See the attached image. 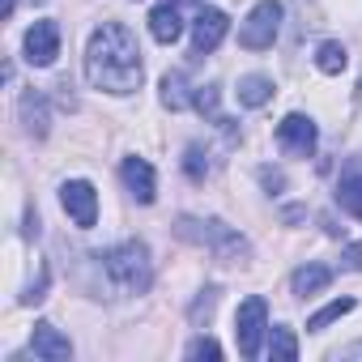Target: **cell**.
<instances>
[{
	"instance_id": "obj_14",
	"label": "cell",
	"mask_w": 362,
	"mask_h": 362,
	"mask_svg": "<svg viewBox=\"0 0 362 362\" xmlns=\"http://www.w3.org/2000/svg\"><path fill=\"white\" fill-rule=\"evenodd\" d=\"M269 98H273V81L269 77H260V73L239 77V103L243 107H264Z\"/></svg>"
},
{
	"instance_id": "obj_15",
	"label": "cell",
	"mask_w": 362,
	"mask_h": 362,
	"mask_svg": "<svg viewBox=\"0 0 362 362\" xmlns=\"http://www.w3.org/2000/svg\"><path fill=\"white\" fill-rule=\"evenodd\" d=\"M328 281H332V269H328V264H303V269L294 273V294H303V298H307V294H320Z\"/></svg>"
},
{
	"instance_id": "obj_10",
	"label": "cell",
	"mask_w": 362,
	"mask_h": 362,
	"mask_svg": "<svg viewBox=\"0 0 362 362\" xmlns=\"http://www.w3.org/2000/svg\"><path fill=\"white\" fill-rule=\"evenodd\" d=\"M30 349H35V358H47V362H64V358H73V341H69L56 324H35Z\"/></svg>"
},
{
	"instance_id": "obj_28",
	"label": "cell",
	"mask_w": 362,
	"mask_h": 362,
	"mask_svg": "<svg viewBox=\"0 0 362 362\" xmlns=\"http://www.w3.org/2000/svg\"><path fill=\"white\" fill-rule=\"evenodd\" d=\"M358 98H362V86H358Z\"/></svg>"
},
{
	"instance_id": "obj_11",
	"label": "cell",
	"mask_w": 362,
	"mask_h": 362,
	"mask_svg": "<svg viewBox=\"0 0 362 362\" xmlns=\"http://www.w3.org/2000/svg\"><path fill=\"white\" fill-rule=\"evenodd\" d=\"M119 179L128 184V192H132L141 205H149V201H153V192H158V184H153V166H149L145 158H124Z\"/></svg>"
},
{
	"instance_id": "obj_23",
	"label": "cell",
	"mask_w": 362,
	"mask_h": 362,
	"mask_svg": "<svg viewBox=\"0 0 362 362\" xmlns=\"http://www.w3.org/2000/svg\"><path fill=\"white\" fill-rule=\"evenodd\" d=\"M214 303H218V290H205V298H197V307H192V324L209 320L214 315Z\"/></svg>"
},
{
	"instance_id": "obj_21",
	"label": "cell",
	"mask_w": 362,
	"mask_h": 362,
	"mask_svg": "<svg viewBox=\"0 0 362 362\" xmlns=\"http://www.w3.org/2000/svg\"><path fill=\"white\" fill-rule=\"evenodd\" d=\"M184 175L197 179V184L209 175V162H205V149H201V145H188V149H184Z\"/></svg>"
},
{
	"instance_id": "obj_22",
	"label": "cell",
	"mask_w": 362,
	"mask_h": 362,
	"mask_svg": "<svg viewBox=\"0 0 362 362\" xmlns=\"http://www.w3.org/2000/svg\"><path fill=\"white\" fill-rule=\"evenodd\" d=\"M188 358H222V345H218L214 337H197V341L188 345Z\"/></svg>"
},
{
	"instance_id": "obj_7",
	"label": "cell",
	"mask_w": 362,
	"mask_h": 362,
	"mask_svg": "<svg viewBox=\"0 0 362 362\" xmlns=\"http://www.w3.org/2000/svg\"><path fill=\"white\" fill-rule=\"evenodd\" d=\"M277 145L286 149V153H294V158H311L315 153V124L307 119V115H286L281 124H277Z\"/></svg>"
},
{
	"instance_id": "obj_18",
	"label": "cell",
	"mask_w": 362,
	"mask_h": 362,
	"mask_svg": "<svg viewBox=\"0 0 362 362\" xmlns=\"http://www.w3.org/2000/svg\"><path fill=\"white\" fill-rule=\"evenodd\" d=\"M162 103L170 107V111H184L192 98H188V81H184V73H166L162 77Z\"/></svg>"
},
{
	"instance_id": "obj_13",
	"label": "cell",
	"mask_w": 362,
	"mask_h": 362,
	"mask_svg": "<svg viewBox=\"0 0 362 362\" xmlns=\"http://www.w3.org/2000/svg\"><path fill=\"white\" fill-rule=\"evenodd\" d=\"M337 201L345 214L362 218V170H345L341 175V184H337Z\"/></svg>"
},
{
	"instance_id": "obj_8",
	"label": "cell",
	"mask_w": 362,
	"mask_h": 362,
	"mask_svg": "<svg viewBox=\"0 0 362 362\" xmlns=\"http://www.w3.org/2000/svg\"><path fill=\"white\" fill-rule=\"evenodd\" d=\"M56 56H60V26L56 22H35L26 30V60L47 69V64H56Z\"/></svg>"
},
{
	"instance_id": "obj_12",
	"label": "cell",
	"mask_w": 362,
	"mask_h": 362,
	"mask_svg": "<svg viewBox=\"0 0 362 362\" xmlns=\"http://www.w3.org/2000/svg\"><path fill=\"white\" fill-rule=\"evenodd\" d=\"M149 35H153L158 43H175L179 35H184V22H179V5L162 0V5L149 13Z\"/></svg>"
},
{
	"instance_id": "obj_19",
	"label": "cell",
	"mask_w": 362,
	"mask_h": 362,
	"mask_svg": "<svg viewBox=\"0 0 362 362\" xmlns=\"http://www.w3.org/2000/svg\"><path fill=\"white\" fill-rule=\"evenodd\" d=\"M349 311H354V298H332L328 307H320V311L307 320V328H311V332H324L332 320H341V315H349Z\"/></svg>"
},
{
	"instance_id": "obj_9",
	"label": "cell",
	"mask_w": 362,
	"mask_h": 362,
	"mask_svg": "<svg viewBox=\"0 0 362 362\" xmlns=\"http://www.w3.org/2000/svg\"><path fill=\"white\" fill-rule=\"evenodd\" d=\"M226 13L222 9H201L197 13V22H192V52L197 56H209L222 39H226Z\"/></svg>"
},
{
	"instance_id": "obj_29",
	"label": "cell",
	"mask_w": 362,
	"mask_h": 362,
	"mask_svg": "<svg viewBox=\"0 0 362 362\" xmlns=\"http://www.w3.org/2000/svg\"><path fill=\"white\" fill-rule=\"evenodd\" d=\"M35 5H43V0H35Z\"/></svg>"
},
{
	"instance_id": "obj_27",
	"label": "cell",
	"mask_w": 362,
	"mask_h": 362,
	"mask_svg": "<svg viewBox=\"0 0 362 362\" xmlns=\"http://www.w3.org/2000/svg\"><path fill=\"white\" fill-rule=\"evenodd\" d=\"M170 5H201V0H170Z\"/></svg>"
},
{
	"instance_id": "obj_17",
	"label": "cell",
	"mask_w": 362,
	"mask_h": 362,
	"mask_svg": "<svg viewBox=\"0 0 362 362\" xmlns=\"http://www.w3.org/2000/svg\"><path fill=\"white\" fill-rule=\"evenodd\" d=\"M269 358H273V362H294V358H298V341H294V332H290L286 324L273 328V337H269Z\"/></svg>"
},
{
	"instance_id": "obj_25",
	"label": "cell",
	"mask_w": 362,
	"mask_h": 362,
	"mask_svg": "<svg viewBox=\"0 0 362 362\" xmlns=\"http://www.w3.org/2000/svg\"><path fill=\"white\" fill-rule=\"evenodd\" d=\"M260 179H264V184H269V188H281V184H286V179H281V175H277V170H269V166H264V170H260Z\"/></svg>"
},
{
	"instance_id": "obj_16",
	"label": "cell",
	"mask_w": 362,
	"mask_h": 362,
	"mask_svg": "<svg viewBox=\"0 0 362 362\" xmlns=\"http://www.w3.org/2000/svg\"><path fill=\"white\" fill-rule=\"evenodd\" d=\"M315 64H320V73L337 77V73H345V69H349V52H345L337 39H328V43H320V52H315Z\"/></svg>"
},
{
	"instance_id": "obj_6",
	"label": "cell",
	"mask_w": 362,
	"mask_h": 362,
	"mask_svg": "<svg viewBox=\"0 0 362 362\" xmlns=\"http://www.w3.org/2000/svg\"><path fill=\"white\" fill-rule=\"evenodd\" d=\"M60 205L81 230H90L98 222V192H94V184H86V179H69L60 188Z\"/></svg>"
},
{
	"instance_id": "obj_20",
	"label": "cell",
	"mask_w": 362,
	"mask_h": 362,
	"mask_svg": "<svg viewBox=\"0 0 362 362\" xmlns=\"http://www.w3.org/2000/svg\"><path fill=\"white\" fill-rule=\"evenodd\" d=\"M22 115L30 119V132H35V136L47 132V107H43L39 94H26V98H22Z\"/></svg>"
},
{
	"instance_id": "obj_24",
	"label": "cell",
	"mask_w": 362,
	"mask_h": 362,
	"mask_svg": "<svg viewBox=\"0 0 362 362\" xmlns=\"http://www.w3.org/2000/svg\"><path fill=\"white\" fill-rule=\"evenodd\" d=\"M345 269H362V247H349L345 252Z\"/></svg>"
},
{
	"instance_id": "obj_5",
	"label": "cell",
	"mask_w": 362,
	"mask_h": 362,
	"mask_svg": "<svg viewBox=\"0 0 362 362\" xmlns=\"http://www.w3.org/2000/svg\"><path fill=\"white\" fill-rule=\"evenodd\" d=\"M264 298L260 294H252V298H243L239 303V315H235V341H239V354L243 358H256L260 354V341H264Z\"/></svg>"
},
{
	"instance_id": "obj_2",
	"label": "cell",
	"mask_w": 362,
	"mask_h": 362,
	"mask_svg": "<svg viewBox=\"0 0 362 362\" xmlns=\"http://www.w3.org/2000/svg\"><path fill=\"white\" fill-rule=\"evenodd\" d=\"M103 269H107V277H111L124 294H145V290H149V277H153L149 252H145V243H136V239H128V243L103 252Z\"/></svg>"
},
{
	"instance_id": "obj_3",
	"label": "cell",
	"mask_w": 362,
	"mask_h": 362,
	"mask_svg": "<svg viewBox=\"0 0 362 362\" xmlns=\"http://www.w3.org/2000/svg\"><path fill=\"white\" fill-rule=\"evenodd\" d=\"M175 235L179 239H188V243H201V247H214L218 256H247V243H243V235H235L230 226H222V222H201V218H179L175 222Z\"/></svg>"
},
{
	"instance_id": "obj_26",
	"label": "cell",
	"mask_w": 362,
	"mask_h": 362,
	"mask_svg": "<svg viewBox=\"0 0 362 362\" xmlns=\"http://www.w3.org/2000/svg\"><path fill=\"white\" fill-rule=\"evenodd\" d=\"M362 354V345H349V349H341V358H358Z\"/></svg>"
},
{
	"instance_id": "obj_4",
	"label": "cell",
	"mask_w": 362,
	"mask_h": 362,
	"mask_svg": "<svg viewBox=\"0 0 362 362\" xmlns=\"http://www.w3.org/2000/svg\"><path fill=\"white\" fill-rule=\"evenodd\" d=\"M277 30H281V5L277 0H260V5L247 13V22L239 26V43L247 52H264V47H273Z\"/></svg>"
},
{
	"instance_id": "obj_1",
	"label": "cell",
	"mask_w": 362,
	"mask_h": 362,
	"mask_svg": "<svg viewBox=\"0 0 362 362\" xmlns=\"http://www.w3.org/2000/svg\"><path fill=\"white\" fill-rule=\"evenodd\" d=\"M86 77L107 94L141 90V47L124 22H103L86 47Z\"/></svg>"
}]
</instances>
